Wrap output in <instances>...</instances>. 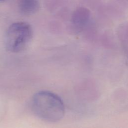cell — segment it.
<instances>
[{
    "label": "cell",
    "instance_id": "obj_1",
    "mask_svg": "<svg viewBox=\"0 0 128 128\" xmlns=\"http://www.w3.org/2000/svg\"><path fill=\"white\" fill-rule=\"evenodd\" d=\"M31 108L34 114L48 122L61 120L65 112L62 100L56 94L49 91H40L36 94L31 100Z\"/></svg>",
    "mask_w": 128,
    "mask_h": 128
},
{
    "label": "cell",
    "instance_id": "obj_2",
    "mask_svg": "<svg viewBox=\"0 0 128 128\" xmlns=\"http://www.w3.org/2000/svg\"><path fill=\"white\" fill-rule=\"evenodd\" d=\"M32 36L31 26L24 22L12 24L8 28L6 36V48L12 52H18L25 48Z\"/></svg>",
    "mask_w": 128,
    "mask_h": 128
},
{
    "label": "cell",
    "instance_id": "obj_3",
    "mask_svg": "<svg viewBox=\"0 0 128 128\" xmlns=\"http://www.w3.org/2000/svg\"><path fill=\"white\" fill-rule=\"evenodd\" d=\"M39 4L38 0H22L20 4V12L25 15H31L36 12Z\"/></svg>",
    "mask_w": 128,
    "mask_h": 128
}]
</instances>
